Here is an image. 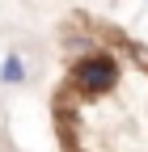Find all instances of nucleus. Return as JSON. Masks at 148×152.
I'll use <instances>...</instances> for the list:
<instances>
[{
    "label": "nucleus",
    "mask_w": 148,
    "mask_h": 152,
    "mask_svg": "<svg viewBox=\"0 0 148 152\" xmlns=\"http://www.w3.org/2000/svg\"><path fill=\"white\" fill-rule=\"evenodd\" d=\"M119 76H123V68H119V59L110 51H85L81 59L68 68V85L76 89L81 97H106V93H114Z\"/></svg>",
    "instance_id": "f257e3e1"
},
{
    "label": "nucleus",
    "mask_w": 148,
    "mask_h": 152,
    "mask_svg": "<svg viewBox=\"0 0 148 152\" xmlns=\"http://www.w3.org/2000/svg\"><path fill=\"white\" fill-rule=\"evenodd\" d=\"M0 85H26V59L17 51H9L0 59Z\"/></svg>",
    "instance_id": "f03ea898"
}]
</instances>
